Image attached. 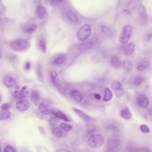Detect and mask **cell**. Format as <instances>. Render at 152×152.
<instances>
[{
    "label": "cell",
    "mask_w": 152,
    "mask_h": 152,
    "mask_svg": "<svg viewBox=\"0 0 152 152\" xmlns=\"http://www.w3.org/2000/svg\"><path fill=\"white\" fill-rule=\"evenodd\" d=\"M104 138L102 136L97 134L92 135L88 138L87 144L93 149H98L104 144Z\"/></svg>",
    "instance_id": "cell-1"
},
{
    "label": "cell",
    "mask_w": 152,
    "mask_h": 152,
    "mask_svg": "<svg viewBox=\"0 0 152 152\" xmlns=\"http://www.w3.org/2000/svg\"><path fill=\"white\" fill-rule=\"evenodd\" d=\"M92 34V28L91 26L88 24H85L81 26L78 31L76 34L77 39L80 41H86Z\"/></svg>",
    "instance_id": "cell-2"
},
{
    "label": "cell",
    "mask_w": 152,
    "mask_h": 152,
    "mask_svg": "<svg viewBox=\"0 0 152 152\" xmlns=\"http://www.w3.org/2000/svg\"><path fill=\"white\" fill-rule=\"evenodd\" d=\"M10 46L14 50L22 51L28 47L29 43L25 39H16L10 43Z\"/></svg>",
    "instance_id": "cell-3"
},
{
    "label": "cell",
    "mask_w": 152,
    "mask_h": 152,
    "mask_svg": "<svg viewBox=\"0 0 152 152\" xmlns=\"http://www.w3.org/2000/svg\"><path fill=\"white\" fill-rule=\"evenodd\" d=\"M133 33L132 26L129 24L124 26L120 37V41L122 44H126L131 38Z\"/></svg>",
    "instance_id": "cell-4"
},
{
    "label": "cell",
    "mask_w": 152,
    "mask_h": 152,
    "mask_svg": "<svg viewBox=\"0 0 152 152\" xmlns=\"http://www.w3.org/2000/svg\"><path fill=\"white\" fill-rule=\"evenodd\" d=\"M120 141L117 138L109 139L106 152H116L119 149Z\"/></svg>",
    "instance_id": "cell-5"
},
{
    "label": "cell",
    "mask_w": 152,
    "mask_h": 152,
    "mask_svg": "<svg viewBox=\"0 0 152 152\" xmlns=\"http://www.w3.org/2000/svg\"><path fill=\"white\" fill-rule=\"evenodd\" d=\"M111 87L115 94L118 97H121L125 94V91L124 88L122 86L121 83L117 80H114L112 82Z\"/></svg>",
    "instance_id": "cell-6"
},
{
    "label": "cell",
    "mask_w": 152,
    "mask_h": 152,
    "mask_svg": "<svg viewBox=\"0 0 152 152\" xmlns=\"http://www.w3.org/2000/svg\"><path fill=\"white\" fill-rule=\"evenodd\" d=\"M30 107L29 102L26 100H21L18 101L16 104V109L20 112L27 110Z\"/></svg>",
    "instance_id": "cell-7"
},
{
    "label": "cell",
    "mask_w": 152,
    "mask_h": 152,
    "mask_svg": "<svg viewBox=\"0 0 152 152\" xmlns=\"http://www.w3.org/2000/svg\"><path fill=\"white\" fill-rule=\"evenodd\" d=\"M73 110L74 112L78 116L85 121L87 122H93V121H95V119L87 115L82 111L78 110L76 108H73Z\"/></svg>",
    "instance_id": "cell-8"
},
{
    "label": "cell",
    "mask_w": 152,
    "mask_h": 152,
    "mask_svg": "<svg viewBox=\"0 0 152 152\" xmlns=\"http://www.w3.org/2000/svg\"><path fill=\"white\" fill-rule=\"evenodd\" d=\"M149 99L144 94H140L137 98V104L140 107L147 108L149 104Z\"/></svg>",
    "instance_id": "cell-9"
},
{
    "label": "cell",
    "mask_w": 152,
    "mask_h": 152,
    "mask_svg": "<svg viewBox=\"0 0 152 152\" xmlns=\"http://www.w3.org/2000/svg\"><path fill=\"white\" fill-rule=\"evenodd\" d=\"M38 110L40 113L45 115L52 114L53 111L52 108L45 103H40L38 105Z\"/></svg>",
    "instance_id": "cell-10"
},
{
    "label": "cell",
    "mask_w": 152,
    "mask_h": 152,
    "mask_svg": "<svg viewBox=\"0 0 152 152\" xmlns=\"http://www.w3.org/2000/svg\"><path fill=\"white\" fill-rule=\"evenodd\" d=\"M51 77L52 80L53 82L54 85L60 89V90H63V87L60 82L58 74L55 70H52L51 72Z\"/></svg>",
    "instance_id": "cell-11"
},
{
    "label": "cell",
    "mask_w": 152,
    "mask_h": 152,
    "mask_svg": "<svg viewBox=\"0 0 152 152\" xmlns=\"http://www.w3.org/2000/svg\"><path fill=\"white\" fill-rule=\"evenodd\" d=\"M52 133L56 137L62 138L66 136L67 134V132L62 130L60 127L55 126L51 129Z\"/></svg>",
    "instance_id": "cell-12"
},
{
    "label": "cell",
    "mask_w": 152,
    "mask_h": 152,
    "mask_svg": "<svg viewBox=\"0 0 152 152\" xmlns=\"http://www.w3.org/2000/svg\"><path fill=\"white\" fill-rule=\"evenodd\" d=\"M52 114L59 119L64 121L66 122H69L71 121L70 119L65 115L60 110H54L53 111Z\"/></svg>",
    "instance_id": "cell-13"
},
{
    "label": "cell",
    "mask_w": 152,
    "mask_h": 152,
    "mask_svg": "<svg viewBox=\"0 0 152 152\" xmlns=\"http://www.w3.org/2000/svg\"><path fill=\"white\" fill-rule=\"evenodd\" d=\"M94 45L93 42L91 41H84L78 46L79 50L81 51H86L93 48Z\"/></svg>",
    "instance_id": "cell-14"
},
{
    "label": "cell",
    "mask_w": 152,
    "mask_h": 152,
    "mask_svg": "<svg viewBox=\"0 0 152 152\" xmlns=\"http://www.w3.org/2000/svg\"><path fill=\"white\" fill-rule=\"evenodd\" d=\"M28 92L27 89H21V91H19L18 90H16L14 92V95H13V97L14 99L16 100H18V101L21 100H22L23 98L27 96L28 94Z\"/></svg>",
    "instance_id": "cell-15"
},
{
    "label": "cell",
    "mask_w": 152,
    "mask_h": 152,
    "mask_svg": "<svg viewBox=\"0 0 152 152\" xmlns=\"http://www.w3.org/2000/svg\"><path fill=\"white\" fill-rule=\"evenodd\" d=\"M16 83V80L14 77L10 76H7L4 77V84L7 87L14 86Z\"/></svg>",
    "instance_id": "cell-16"
},
{
    "label": "cell",
    "mask_w": 152,
    "mask_h": 152,
    "mask_svg": "<svg viewBox=\"0 0 152 152\" xmlns=\"http://www.w3.org/2000/svg\"><path fill=\"white\" fill-rule=\"evenodd\" d=\"M37 14L39 19H43L46 16V9L43 5H38L37 8Z\"/></svg>",
    "instance_id": "cell-17"
},
{
    "label": "cell",
    "mask_w": 152,
    "mask_h": 152,
    "mask_svg": "<svg viewBox=\"0 0 152 152\" xmlns=\"http://www.w3.org/2000/svg\"><path fill=\"white\" fill-rule=\"evenodd\" d=\"M40 98V94L39 92L37 90H34L32 91L30 95V99L31 101L35 105H37L39 102Z\"/></svg>",
    "instance_id": "cell-18"
},
{
    "label": "cell",
    "mask_w": 152,
    "mask_h": 152,
    "mask_svg": "<svg viewBox=\"0 0 152 152\" xmlns=\"http://www.w3.org/2000/svg\"><path fill=\"white\" fill-rule=\"evenodd\" d=\"M37 25L35 23H32L29 25H27L24 27V31L26 34H30L34 33L37 29Z\"/></svg>",
    "instance_id": "cell-19"
},
{
    "label": "cell",
    "mask_w": 152,
    "mask_h": 152,
    "mask_svg": "<svg viewBox=\"0 0 152 152\" xmlns=\"http://www.w3.org/2000/svg\"><path fill=\"white\" fill-rule=\"evenodd\" d=\"M135 50V45L134 42L129 44L124 49V53L126 55H130L134 52Z\"/></svg>",
    "instance_id": "cell-20"
},
{
    "label": "cell",
    "mask_w": 152,
    "mask_h": 152,
    "mask_svg": "<svg viewBox=\"0 0 152 152\" xmlns=\"http://www.w3.org/2000/svg\"><path fill=\"white\" fill-rule=\"evenodd\" d=\"M120 116L125 119H129L132 117V113L129 108L126 107L120 110Z\"/></svg>",
    "instance_id": "cell-21"
},
{
    "label": "cell",
    "mask_w": 152,
    "mask_h": 152,
    "mask_svg": "<svg viewBox=\"0 0 152 152\" xmlns=\"http://www.w3.org/2000/svg\"><path fill=\"white\" fill-rule=\"evenodd\" d=\"M139 13L140 18L143 21H146L148 18L147 11L145 7L143 5H141L139 7Z\"/></svg>",
    "instance_id": "cell-22"
},
{
    "label": "cell",
    "mask_w": 152,
    "mask_h": 152,
    "mask_svg": "<svg viewBox=\"0 0 152 152\" xmlns=\"http://www.w3.org/2000/svg\"><path fill=\"white\" fill-rule=\"evenodd\" d=\"M71 96L74 100L77 102H80L83 99L82 94L78 90H74L71 93Z\"/></svg>",
    "instance_id": "cell-23"
},
{
    "label": "cell",
    "mask_w": 152,
    "mask_h": 152,
    "mask_svg": "<svg viewBox=\"0 0 152 152\" xmlns=\"http://www.w3.org/2000/svg\"><path fill=\"white\" fill-rule=\"evenodd\" d=\"M11 116V113L9 110H1L0 112V120L1 121H5L9 119Z\"/></svg>",
    "instance_id": "cell-24"
},
{
    "label": "cell",
    "mask_w": 152,
    "mask_h": 152,
    "mask_svg": "<svg viewBox=\"0 0 152 152\" xmlns=\"http://www.w3.org/2000/svg\"><path fill=\"white\" fill-rule=\"evenodd\" d=\"M66 16L69 20L73 22H76L78 20L77 16L71 11H68L66 12Z\"/></svg>",
    "instance_id": "cell-25"
},
{
    "label": "cell",
    "mask_w": 152,
    "mask_h": 152,
    "mask_svg": "<svg viewBox=\"0 0 152 152\" xmlns=\"http://www.w3.org/2000/svg\"><path fill=\"white\" fill-rule=\"evenodd\" d=\"M123 67L125 70L127 72H130L132 71L133 66L131 61L128 59L125 60L123 62Z\"/></svg>",
    "instance_id": "cell-26"
},
{
    "label": "cell",
    "mask_w": 152,
    "mask_h": 152,
    "mask_svg": "<svg viewBox=\"0 0 152 152\" xmlns=\"http://www.w3.org/2000/svg\"><path fill=\"white\" fill-rule=\"evenodd\" d=\"M111 63L113 67L117 68H119L122 66L121 61L117 56H114L112 58L111 60Z\"/></svg>",
    "instance_id": "cell-27"
},
{
    "label": "cell",
    "mask_w": 152,
    "mask_h": 152,
    "mask_svg": "<svg viewBox=\"0 0 152 152\" xmlns=\"http://www.w3.org/2000/svg\"><path fill=\"white\" fill-rule=\"evenodd\" d=\"M104 91H105V95L104 97V100L105 102L110 101L112 99V96H113V94H112V93L111 90L109 88H106Z\"/></svg>",
    "instance_id": "cell-28"
},
{
    "label": "cell",
    "mask_w": 152,
    "mask_h": 152,
    "mask_svg": "<svg viewBox=\"0 0 152 152\" xmlns=\"http://www.w3.org/2000/svg\"><path fill=\"white\" fill-rule=\"evenodd\" d=\"M66 60V58L63 56H59L55 58L53 61V63L54 65L56 66H59V65H62L64 63Z\"/></svg>",
    "instance_id": "cell-29"
},
{
    "label": "cell",
    "mask_w": 152,
    "mask_h": 152,
    "mask_svg": "<svg viewBox=\"0 0 152 152\" xmlns=\"http://www.w3.org/2000/svg\"><path fill=\"white\" fill-rule=\"evenodd\" d=\"M101 30L103 33L107 36L111 37L112 36V31L109 28L105 26H102L101 27Z\"/></svg>",
    "instance_id": "cell-30"
},
{
    "label": "cell",
    "mask_w": 152,
    "mask_h": 152,
    "mask_svg": "<svg viewBox=\"0 0 152 152\" xmlns=\"http://www.w3.org/2000/svg\"><path fill=\"white\" fill-rule=\"evenodd\" d=\"M60 127L65 132H69L73 129V126L70 124L62 123L60 124Z\"/></svg>",
    "instance_id": "cell-31"
},
{
    "label": "cell",
    "mask_w": 152,
    "mask_h": 152,
    "mask_svg": "<svg viewBox=\"0 0 152 152\" xmlns=\"http://www.w3.org/2000/svg\"><path fill=\"white\" fill-rule=\"evenodd\" d=\"M150 64L149 61H144L142 64L138 65V66L137 67V70L139 71H142V70H145V69H147L150 66Z\"/></svg>",
    "instance_id": "cell-32"
},
{
    "label": "cell",
    "mask_w": 152,
    "mask_h": 152,
    "mask_svg": "<svg viewBox=\"0 0 152 152\" xmlns=\"http://www.w3.org/2000/svg\"><path fill=\"white\" fill-rule=\"evenodd\" d=\"M36 74L37 77L40 81L43 82V73H42V68L40 65H37L36 67Z\"/></svg>",
    "instance_id": "cell-33"
},
{
    "label": "cell",
    "mask_w": 152,
    "mask_h": 152,
    "mask_svg": "<svg viewBox=\"0 0 152 152\" xmlns=\"http://www.w3.org/2000/svg\"><path fill=\"white\" fill-rule=\"evenodd\" d=\"M38 46L43 52L46 53V42L44 40H41L38 42Z\"/></svg>",
    "instance_id": "cell-34"
},
{
    "label": "cell",
    "mask_w": 152,
    "mask_h": 152,
    "mask_svg": "<svg viewBox=\"0 0 152 152\" xmlns=\"http://www.w3.org/2000/svg\"><path fill=\"white\" fill-rule=\"evenodd\" d=\"M145 79L143 77H138L136 78L134 80L133 84L134 86H138L139 85H141L143 82L144 81Z\"/></svg>",
    "instance_id": "cell-35"
},
{
    "label": "cell",
    "mask_w": 152,
    "mask_h": 152,
    "mask_svg": "<svg viewBox=\"0 0 152 152\" xmlns=\"http://www.w3.org/2000/svg\"><path fill=\"white\" fill-rule=\"evenodd\" d=\"M132 152H151V151L147 147H143L134 149Z\"/></svg>",
    "instance_id": "cell-36"
},
{
    "label": "cell",
    "mask_w": 152,
    "mask_h": 152,
    "mask_svg": "<svg viewBox=\"0 0 152 152\" xmlns=\"http://www.w3.org/2000/svg\"><path fill=\"white\" fill-rule=\"evenodd\" d=\"M140 129L141 131L143 133H149L150 132V129L149 127L145 124L141 125Z\"/></svg>",
    "instance_id": "cell-37"
},
{
    "label": "cell",
    "mask_w": 152,
    "mask_h": 152,
    "mask_svg": "<svg viewBox=\"0 0 152 152\" xmlns=\"http://www.w3.org/2000/svg\"><path fill=\"white\" fill-rule=\"evenodd\" d=\"M106 130L107 131H112V132H117V128L115 125L111 124L106 127Z\"/></svg>",
    "instance_id": "cell-38"
},
{
    "label": "cell",
    "mask_w": 152,
    "mask_h": 152,
    "mask_svg": "<svg viewBox=\"0 0 152 152\" xmlns=\"http://www.w3.org/2000/svg\"><path fill=\"white\" fill-rule=\"evenodd\" d=\"M3 152H16V151L12 146L11 145H7L4 147Z\"/></svg>",
    "instance_id": "cell-39"
},
{
    "label": "cell",
    "mask_w": 152,
    "mask_h": 152,
    "mask_svg": "<svg viewBox=\"0 0 152 152\" xmlns=\"http://www.w3.org/2000/svg\"><path fill=\"white\" fill-rule=\"evenodd\" d=\"M64 0H51V3L53 6H56L61 4Z\"/></svg>",
    "instance_id": "cell-40"
},
{
    "label": "cell",
    "mask_w": 152,
    "mask_h": 152,
    "mask_svg": "<svg viewBox=\"0 0 152 152\" xmlns=\"http://www.w3.org/2000/svg\"><path fill=\"white\" fill-rule=\"evenodd\" d=\"M10 107V105L8 103H4L1 106V110H8Z\"/></svg>",
    "instance_id": "cell-41"
},
{
    "label": "cell",
    "mask_w": 152,
    "mask_h": 152,
    "mask_svg": "<svg viewBox=\"0 0 152 152\" xmlns=\"http://www.w3.org/2000/svg\"><path fill=\"white\" fill-rule=\"evenodd\" d=\"M38 129H39V131L40 133L43 135H45L46 134V130L43 127L39 126L38 127Z\"/></svg>",
    "instance_id": "cell-42"
},
{
    "label": "cell",
    "mask_w": 152,
    "mask_h": 152,
    "mask_svg": "<svg viewBox=\"0 0 152 152\" xmlns=\"http://www.w3.org/2000/svg\"><path fill=\"white\" fill-rule=\"evenodd\" d=\"M31 68V64L29 62H26L25 64V68L26 70H29Z\"/></svg>",
    "instance_id": "cell-43"
},
{
    "label": "cell",
    "mask_w": 152,
    "mask_h": 152,
    "mask_svg": "<svg viewBox=\"0 0 152 152\" xmlns=\"http://www.w3.org/2000/svg\"><path fill=\"white\" fill-rule=\"evenodd\" d=\"M94 97L95 99H97V100H100L101 98V95L99 94H96L94 95Z\"/></svg>",
    "instance_id": "cell-44"
},
{
    "label": "cell",
    "mask_w": 152,
    "mask_h": 152,
    "mask_svg": "<svg viewBox=\"0 0 152 152\" xmlns=\"http://www.w3.org/2000/svg\"><path fill=\"white\" fill-rule=\"evenodd\" d=\"M148 113L150 115H152V106L148 109Z\"/></svg>",
    "instance_id": "cell-45"
},
{
    "label": "cell",
    "mask_w": 152,
    "mask_h": 152,
    "mask_svg": "<svg viewBox=\"0 0 152 152\" xmlns=\"http://www.w3.org/2000/svg\"><path fill=\"white\" fill-rule=\"evenodd\" d=\"M151 37H152V34H149L147 36V39L149 40V39H151Z\"/></svg>",
    "instance_id": "cell-46"
},
{
    "label": "cell",
    "mask_w": 152,
    "mask_h": 152,
    "mask_svg": "<svg viewBox=\"0 0 152 152\" xmlns=\"http://www.w3.org/2000/svg\"><path fill=\"white\" fill-rule=\"evenodd\" d=\"M66 152H71L69 151H67Z\"/></svg>",
    "instance_id": "cell-47"
}]
</instances>
